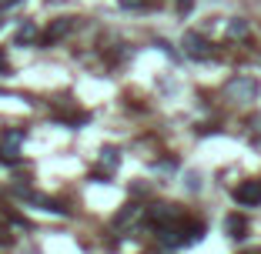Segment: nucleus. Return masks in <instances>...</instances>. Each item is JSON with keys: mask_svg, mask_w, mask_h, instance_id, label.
<instances>
[{"mask_svg": "<svg viewBox=\"0 0 261 254\" xmlns=\"http://www.w3.org/2000/svg\"><path fill=\"white\" fill-rule=\"evenodd\" d=\"M117 164H121L117 151H114V147H104V151H100V167L108 171V174H114V171H117Z\"/></svg>", "mask_w": 261, "mask_h": 254, "instance_id": "obj_11", "label": "nucleus"}, {"mask_svg": "<svg viewBox=\"0 0 261 254\" xmlns=\"http://www.w3.org/2000/svg\"><path fill=\"white\" fill-rule=\"evenodd\" d=\"M224 34H228V40H248V34H251V27H248L245 17H231L228 27H224Z\"/></svg>", "mask_w": 261, "mask_h": 254, "instance_id": "obj_7", "label": "nucleus"}, {"mask_svg": "<svg viewBox=\"0 0 261 254\" xmlns=\"http://www.w3.org/2000/svg\"><path fill=\"white\" fill-rule=\"evenodd\" d=\"M17 4H23V0H0V10H10V7H17Z\"/></svg>", "mask_w": 261, "mask_h": 254, "instance_id": "obj_16", "label": "nucleus"}, {"mask_svg": "<svg viewBox=\"0 0 261 254\" xmlns=\"http://www.w3.org/2000/svg\"><path fill=\"white\" fill-rule=\"evenodd\" d=\"M248 254H261V247H251V251H248Z\"/></svg>", "mask_w": 261, "mask_h": 254, "instance_id": "obj_19", "label": "nucleus"}, {"mask_svg": "<svg viewBox=\"0 0 261 254\" xmlns=\"http://www.w3.org/2000/svg\"><path fill=\"white\" fill-rule=\"evenodd\" d=\"M181 47H185V54L194 57V61H207V57L215 54L211 40H207L204 34H198V31H188L185 37H181Z\"/></svg>", "mask_w": 261, "mask_h": 254, "instance_id": "obj_2", "label": "nucleus"}, {"mask_svg": "<svg viewBox=\"0 0 261 254\" xmlns=\"http://www.w3.org/2000/svg\"><path fill=\"white\" fill-rule=\"evenodd\" d=\"M124 10H144L147 7V0H117Z\"/></svg>", "mask_w": 261, "mask_h": 254, "instance_id": "obj_13", "label": "nucleus"}, {"mask_svg": "<svg viewBox=\"0 0 261 254\" xmlns=\"http://www.w3.org/2000/svg\"><path fill=\"white\" fill-rule=\"evenodd\" d=\"M37 40V27L34 23H23L20 31H17V44H34Z\"/></svg>", "mask_w": 261, "mask_h": 254, "instance_id": "obj_12", "label": "nucleus"}, {"mask_svg": "<svg viewBox=\"0 0 261 254\" xmlns=\"http://www.w3.org/2000/svg\"><path fill=\"white\" fill-rule=\"evenodd\" d=\"M258 80L254 77H231L228 84H224V97L228 100H234V104H251V100H258Z\"/></svg>", "mask_w": 261, "mask_h": 254, "instance_id": "obj_1", "label": "nucleus"}, {"mask_svg": "<svg viewBox=\"0 0 261 254\" xmlns=\"http://www.w3.org/2000/svg\"><path fill=\"white\" fill-rule=\"evenodd\" d=\"M234 201L241 208H258L261 204V181H245L234 187Z\"/></svg>", "mask_w": 261, "mask_h": 254, "instance_id": "obj_5", "label": "nucleus"}, {"mask_svg": "<svg viewBox=\"0 0 261 254\" xmlns=\"http://www.w3.org/2000/svg\"><path fill=\"white\" fill-rule=\"evenodd\" d=\"M20 144H23V131H4V137H0V161L4 164H17V157H20L17 147Z\"/></svg>", "mask_w": 261, "mask_h": 254, "instance_id": "obj_3", "label": "nucleus"}, {"mask_svg": "<svg viewBox=\"0 0 261 254\" xmlns=\"http://www.w3.org/2000/svg\"><path fill=\"white\" fill-rule=\"evenodd\" d=\"M70 31H74V20H70V17H61V20H54L50 27H47L44 40H47V44H57V40H64Z\"/></svg>", "mask_w": 261, "mask_h": 254, "instance_id": "obj_6", "label": "nucleus"}, {"mask_svg": "<svg viewBox=\"0 0 261 254\" xmlns=\"http://www.w3.org/2000/svg\"><path fill=\"white\" fill-rule=\"evenodd\" d=\"M245 231H248V221H245V217H238V214H228V217H224V234H228V238L241 241V238H245Z\"/></svg>", "mask_w": 261, "mask_h": 254, "instance_id": "obj_8", "label": "nucleus"}, {"mask_svg": "<svg viewBox=\"0 0 261 254\" xmlns=\"http://www.w3.org/2000/svg\"><path fill=\"white\" fill-rule=\"evenodd\" d=\"M251 124H254V131H258V134H261V114H258V117H254V121H251Z\"/></svg>", "mask_w": 261, "mask_h": 254, "instance_id": "obj_18", "label": "nucleus"}, {"mask_svg": "<svg viewBox=\"0 0 261 254\" xmlns=\"http://www.w3.org/2000/svg\"><path fill=\"white\" fill-rule=\"evenodd\" d=\"M147 217H151L158 228H171V224H181V211L174 204H154L147 208Z\"/></svg>", "mask_w": 261, "mask_h": 254, "instance_id": "obj_4", "label": "nucleus"}, {"mask_svg": "<svg viewBox=\"0 0 261 254\" xmlns=\"http://www.w3.org/2000/svg\"><path fill=\"white\" fill-rule=\"evenodd\" d=\"M177 10H181V14H191V10H194V0H177Z\"/></svg>", "mask_w": 261, "mask_h": 254, "instance_id": "obj_14", "label": "nucleus"}, {"mask_svg": "<svg viewBox=\"0 0 261 254\" xmlns=\"http://www.w3.org/2000/svg\"><path fill=\"white\" fill-rule=\"evenodd\" d=\"M158 47H161V50H164V54H168V57H177V54H174V47H171L168 40H158Z\"/></svg>", "mask_w": 261, "mask_h": 254, "instance_id": "obj_15", "label": "nucleus"}, {"mask_svg": "<svg viewBox=\"0 0 261 254\" xmlns=\"http://www.w3.org/2000/svg\"><path fill=\"white\" fill-rule=\"evenodd\" d=\"M7 70H10V67H7V57L0 54V74H7Z\"/></svg>", "mask_w": 261, "mask_h": 254, "instance_id": "obj_17", "label": "nucleus"}, {"mask_svg": "<svg viewBox=\"0 0 261 254\" xmlns=\"http://www.w3.org/2000/svg\"><path fill=\"white\" fill-rule=\"evenodd\" d=\"M158 241L164 247H177V244H185V234L177 231V224H171V228H158Z\"/></svg>", "mask_w": 261, "mask_h": 254, "instance_id": "obj_9", "label": "nucleus"}, {"mask_svg": "<svg viewBox=\"0 0 261 254\" xmlns=\"http://www.w3.org/2000/svg\"><path fill=\"white\" fill-rule=\"evenodd\" d=\"M141 214H144V208H138V204H127V208H124L121 214L114 217V228H124V224H134V221H141Z\"/></svg>", "mask_w": 261, "mask_h": 254, "instance_id": "obj_10", "label": "nucleus"}]
</instances>
